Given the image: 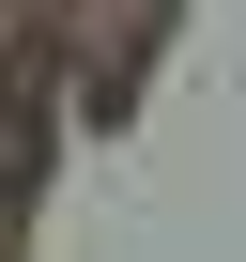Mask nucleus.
<instances>
[{"label": "nucleus", "instance_id": "1", "mask_svg": "<svg viewBox=\"0 0 246 262\" xmlns=\"http://www.w3.org/2000/svg\"><path fill=\"white\" fill-rule=\"evenodd\" d=\"M31 170H46V47L0 62V231L31 216Z\"/></svg>", "mask_w": 246, "mask_h": 262}]
</instances>
